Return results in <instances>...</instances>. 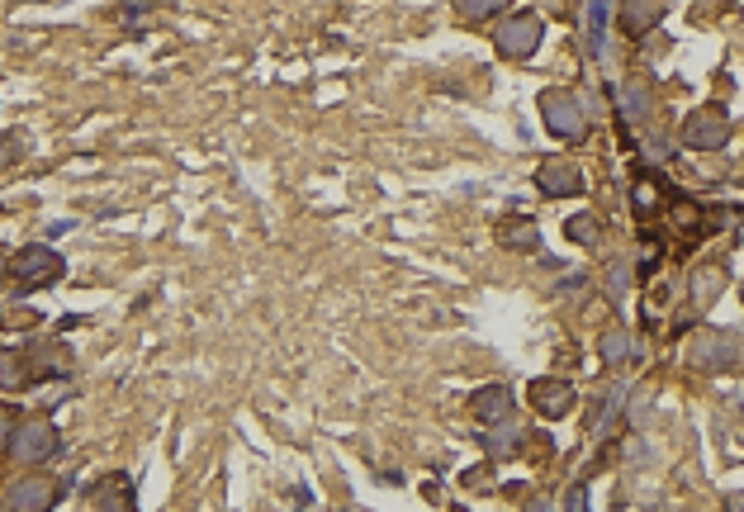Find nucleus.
Listing matches in <instances>:
<instances>
[{
    "mask_svg": "<svg viewBox=\"0 0 744 512\" xmlns=\"http://www.w3.org/2000/svg\"><path fill=\"white\" fill-rule=\"evenodd\" d=\"M541 114H545V124H550V133H555V138H564V143H579L583 133H588L583 105L569 91H545L541 95Z\"/></svg>",
    "mask_w": 744,
    "mask_h": 512,
    "instance_id": "obj_1",
    "label": "nucleus"
},
{
    "mask_svg": "<svg viewBox=\"0 0 744 512\" xmlns=\"http://www.w3.org/2000/svg\"><path fill=\"white\" fill-rule=\"evenodd\" d=\"M10 451H15L19 465H43V460H53L57 456V427L43 418H29L24 427H15Z\"/></svg>",
    "mask_w": 744,
    "mask_h": 512,
    "instance_id": "obj_2",
    "label": "nucleus"
},
{
    "mask_svg": "<svg viewBox=\"0 0 744 512\" xmlns=\"http://www.w3.org/2000/svg\"><path fill=\"white\" fill-rule=\"evenodd\" d=\"M730 143V119L726 110H692L688 124H683V147L692 152H716V147Z\"/></svg>",
    "mask_w": 744,
    "mask_h": 512,
    "instance_id": "obj_3",
    "label": "nucleus"
},
{
    "mask_svg": "<svg viewBox=\"0 0 744 512\" xmlns=\"http://www.w3.org/2000/svg\"><path fill=\"white\" fill-rule=\"evenodd\" d=\"M541 34H545L541 15L522 10V15H512V19L498 24V48H503L508 57H531L536 48H541Z\"/></svg>",
    "mask_w": 744,
    "mask_h": 512,
    "instance_id": "obj_4",
    "label": "nucleus"
},
{
    "mask_svg": "<svg viewBox=\"0 0 744 512\" xmlns=\"http://www.w3.org/2000/svg\"><path fill=\"white\" fill-rule=\"evenodd\" d=\"M15 275L24 280V285H53V280H62V256L53 252V247H24V252L15 256Z\"/></svg>",
    "mask_w": 744,
    "mask_h": 512,
    "instance_id": "obj_5",
    "label": "nucleus"
},
{
    "mask_svg": "<svg viewBox=\"0 0 744 512\" xmlns=\"http://www.w3.org/2000/svg\"><path fill=\"white\" fill-rule=\"evenodd\" d=\"M527 394H531V403H536V413H545V418H564V413H574V403H579V389L569 380H536Z\"/></svg>",
    "mask_w": 744,
    "mask_h": 512,
    "instance_id": "obj_6",
    "label": "nucleus"
},
{
    "mask_svg": "<svg viewBox=\"0 0 744 512\" xmlns=\"http://www.w3.org/2000/svg\"><path fill=\"white\" fill-rule=\"evenodd\" d=\"M470 413L479 422H508L512 413V389L508 384H484V389H474V399H470Z\"/></svg>",
    "mask_w": 744,
    "mask_h": 512,
    "instance_id": "obj_7",
    "label": "nucleus"
},
{
    "mask_svg": "<svg viewBox=\"0 0 744 512\" xmlns=\"http://www.w3.org/2000/svg\"><path fill=\"white\" fill-rule=\"evenodd\" d=\"M536 185H541L545 195L564 200V195H579V190H583V176H579V166H574V162H541Z\"/></svg>",
    "mask_w": 744,
    "mask_h": 512,
    "instance_id": "obj_8",
    "label": "nucleus"
},
{
    "mask_svg": "<svg viewBox=\"0 0 744 512\" xmlns=\"http://www.w3.org/2000/svg\"><path fill=\"white\" fill-rule=\"evenodd\" d=\"M53 498H57V489H53V479H24V484H15L10 489V503L5 508H19V512H43V508H53Z\"/></svg>",
    "mask_w": 744,
    "mask_h": 512,
    "instance_id": "obj_9",
    "label": "nucleus"
},
{
    "mask_svg": "<svg viewBox=\"0 0 744 512\" xmlns=\"http://www.w3.org/2000/svg\"><path fill=\"white\" fill-rule=\"evenodd\" d=\"M659 19H664V0H626V10H621V24H626L631 38L650 34Z\"/></svg>",
    "mask_w": 744,
    "mask_h": 512,
    "instance_id": "obj_10",
    "label": "nucleus"
},
{
    "mask_svg": "<svg viewBox=\"0 0 744 512\" xmlns=\"http://www.w3.org/2000/svg\"><path fill=\"white\" fill-rule=\"evenodd\" d=\"M29 375H34V366L24 361V351L0 347V389H24Z\"/></svg>",
    "mask_w": 744,
    "mask_h": 512,
    "instance_id": "obj_11",
    "label": "nucleus"
},
{
    "mask_svg": "<svg viewBox=\"0 0 744 512\" xmlns=\"http://www.w3.org/2000/svg\"><path fill=\"white\" fill-rule=\"evenodd\" d=\"M91 498H95V508H133V503H138V498H133V484H128L124 475H109Z\"/></svg>",
    "mask_w": 744,
    "mask_h": 512,
    "instance_id": "obj_12",
    "label": "nucleus"
},
{
    "mask_svg": "<svg viewBox=\"0 0 744 512\" xmlns=\"http://www.w3.org/2000/svg\"><path fill=\"white\" fill-rule=\"evenodd\" d=\"M730 351H735V337H730V332H721V337H707V342H702V347H697V366H716V370H726V366H735V356H730Z\"/></svg>",
    "mask_w": 744,
    "mask_h": 512,
    "instance_id": "obj_13",
    "label": "nucleus"
},
{
    "mask_svg": "<svg viewBox=\"0 0 744 512\" xmlns=\"http://www.w3.org/2000/svg\"><path fill=\"white\" fill-rule=\"evenodd\" d=\"M721 290H726V271H721V266H707V271H697V280H692V304L707 309Z\"/></svg>",
    "mask_w": 744,
    "mask_h": 512,
    "instance_id": "obj_14",
    "label": "nucleus"
},
{
    "mask_svg": "<svg viewBox=\"0 0 744 512\" xmlns=\"http://www.w3.org/2000/svg\"><path fill=\"white\" fill-rule=\"evenodd\" d=\"M598 347H602V361H607V366H626V361H631V332H626V328H607Z\"/></svg>",
    "mask_w": 744,
    "mask_h": 512,
    "instance_id": "obj_15",
    "label": "nucleus"
},
{
    "mask_svg": "<svg viewBox=\"0 0 744 512\" xmlns=\"http://www.w3.org/2000/svg\"><path fill=\"white\" fill-rule=\"evenodd\" d=\"M498 238H503V247H517V252H522V247H536V223L531 219H503L498 223Z\"/></svg>",
    "mask_w": 744,
    "mask_h": 512,
    "instance_id": "obj_16",
    "label": "nucleus"
},
{
    "mask_svg": "<svg viewBox=\"0 0 744 512\" xmlns=\"http://www.w3.org/2000/svg\"><path fill=\"white\" fill-rule=\"evenodd\" d=\"M631 204H636V214H640V219L650 223L654 214H659V204H664V185L654 181V176H645V181H636V200H631Z\"/></svg>",
    "mask_w": 744,
    "mask_h": 512,
    "instance_id": "obj_17",
    "label": "nucleus"
},
{
    "mask_svg": "<svg viewBox=\"0 0 744 512\" xmlns=\"http://www.w3.org/2000/svg\"><path fill=\"white\" fill-rule=\"evenodd\" d=\"M621 403H626V389H607V403L598 408V418H593V432L598 437H607V432H617V422H621Z\"/></svg>",
    "mask_w": 744,
    "mask_h": 512,
    "instance_id": "obj_18",
    "label": "nucleus"
},
{
    "mask_svg": "<svg viewBox=\"0 0 744 512\" xmlns=\"http://www.w3.org/2000/svg\"><path fill=\"white\" fill-rule=\"evenodd\" d=\"M607 10L612 0H588V53L602 57V34H607Z\"/></svg>",
    "mask_w": 744,
    "mask_h": 512,
    "instance_id": "obj_19",
    "label": "nucleus"
},
{
    "mask_svg": "<svg viewBox=\"0 0 744 512\" xmlns=\"http://www.w3.org/2000/svg\"><path fill=\"white\" fill-rule=\"evenodd\" d=\"M598 233H602L598 214H574V219L564 223V238H574L579 247H593V242H598Z\"/></svg>",
    "mask_w": 744,
    "mask_h": 512,
    "instance_id": "obj_20",
    "label": "nucleus"
},
{
    "mask_svg": "<svg viewBox=\"0 0 744 512\" xmlns=\"http://www.w3.org/2000/svg\"><path fill=\"white\" fill-rule=\"evenodd\" d=\"M508 0H455V10H460V19H489L498 15Z\"/></svg>",
    "mask_w": 744,
    "mask_h": 512,
    "instance_id": "obj_21",
    "label": "nucleus"
},
{
    "mask_svg": "<svg viewBox=\"0 0 744 512\" xmlns=\"http://www.w3.org/2000/svg\"><path fill=\"white\" fill-rule=\"evenodd\" d=\"M512 451H517V427H508V432H493L489 437V456H512Z\"/></svg>",
    "mask_w": 744,
    "mask_h": 512,
    "instance_id": "obj_22",
    "label": "nucleus"
},
{
    "mask_svg": "<svg viewBox=\"0 0 744 512\" xmlns=\"http://www.w3.org/2000/svg\"><path fill=\"white\" fill-rule=\"evenodd\" d=\"M5 323H10V328H29V323H38V309H24V304H15V309L5 313Z\"/></svg>",
    "mask_w": 744,
    "mask_h": 512,
    "instance_id": "obj_23",
    "label": "nucleus"
},
{
    "mask_svg": "<svg viewBox=\"0 0 744 512\" xmlns=\"http://www.w3.org/2000/svg\"><path fill=\"white\" fill-rule=\"evenodd\" d=\"M10 408H0V451H5V446H10V437H15V427H10Z\"/></svg>",
    "mask_w": 744,
    "mask_h": 512,
    "instance_id": "obj_24",
    "label": "nucleus"
},
{
    "mask_svg": "<svg viewBox=\"0 0 744 512\" xmlns=\"http://www.w3.org/2000/svg\"><path fill=\"white\" fill-rule=\"evenodd\" d=\"M19 157V143L15 138H0V166H10Z\"/></svg>",
    "mask_w": 744,
    "mask_h": 512,
    "instance_id": "obj_25",
    "label": "nucleus"
},
{
    "mask_svg": "<svg viewBox=\"0 0 744 512\" xmlns=\"http://www.w3.org/2000/svg\"><path fill=\"white\" fill-rule=\"evenodd\" d=\"M626 110H631V114H645V110H650V100H645V91H631V95H626Z\"/></svg>",
    "mask_w": 744,
    "mask_h": 512,
    "instance_id": "obj_26",
    "label": "nucleus"
},
{
    "mask_svg": "<svg viewBox=\"0 0 744 512\" xmlns=\"http://www.w3.org/2000/svg\"><path fill=\"white\" fill-rule=\"evenodd\" d=\"M612 294H626V266H612Z\"/></svg>",
    "mask_w": 744,
    "mask_h": 512,
    "instance_id": "obj_27",
    "label": "nucleus"
},
{
    "mask_svg": "<svg viewBox=\"0 0 744 512\" xmlns=\"http://www.w3.org/2000/svg\"><path fill=\"white\" fill-rule=\"evenodd\" d=\"M583 498H588L583 489H569V494H564V508H583Z\"/></svg>",
    "mask_w": 744,
    "mask_h": 512,
    "instance_id": "obj_28",
    "label": "nucleus"
},
{
    "mask_svg": "<svg viewBox=\"0 0 744 512\" xmlns=\"http://www.w3.org/2000/svg\"><path fill=\"white\" fill-rule=\"evenodd\" d=\"M0 275H5V261H0Z\"/></svg>",
    "mask_w": 744,
    "mask_h": 512,
    "instance_id": "obj_29",
    "label": "nucleus"
}]
</instances>
